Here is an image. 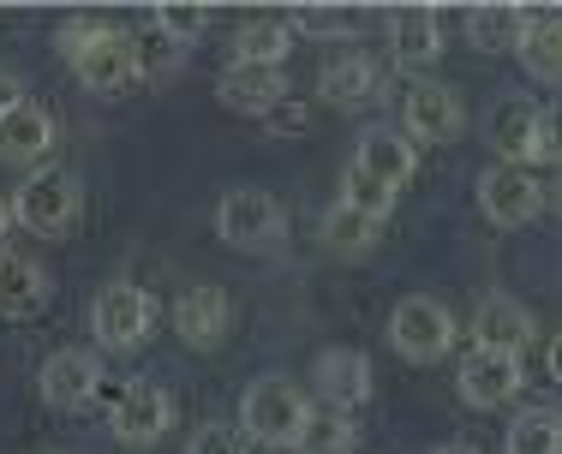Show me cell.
Masks as SVG:
<instances>
[{
  "mask_svg": "<svg viewBox=\"0 0 562 454\" xmlns=\"http://www.w3.org/2000/svg\"><path fill=\"white\" fill-rule=\"evenodd\" d=\"M60 55L72 60L78 84H85V90H102V97L126 90L132 78L144 72L138 43H132V36L120 31V24H90V19L60 24Z\"/></svg>",
  "mask_w": 562,
  "mask_h": 454,
  "instance_id": "obj_1",
  "label": "cell"
},
{
  "mask_svg": "<svg viewBox=\"0 0 562 454\" xmlns=\"http://www.w3.org/2000/svg\"><path fill=\"white\" fill-rule=\"evenodd\" d=\"M78 209H85V192H78V173H66V168H55V162L31 168V173H24V185L12 192V222H19V227H31V234H43V239L72 234Z\"/></svg>",
  "mask_w": 562,
  "mask_h": 454,
  "instance_id": "obj_2",
  "label": "cell"
},
{
  "mask_svg": "<svg viewBox=\"0 0 562 454\" xmlns=\"http://www.w3.org/2000/svg\"><path fill=\"white\" fill-rule=\"evenodd\" d=\"M305 412H312V400H305L300 383L288 377H258L239 400V431H246V443H263V449H293L300 443V424Z\"/></svg>",
  "mask_w": 562,
  "mask_h": 454,
  "instance_id": "obj_3",
  "label": "cell"
},
{
  "mask_svg": "<svg viewBox=\"0 0 562 454\" xmlns=\"http://www.w3.org/2000/svg\"><path fill=\"white\" fill-rule=\"evenodd\" d=\"M216 234L234 251H270L276 239L288 234V209H281L263 185H234L216 204Z\"/></svg>",
  "mask_w": 562,
  "mask_h": 454,
  "instance_id": "obj_4",
  "label": "cell"
},
{
  "mask_svg": "<svg viewBox=\"0 0 562 454\" xmlns=\"http://www.w3.org/2000/svg\"><path fill=\"white\" fill-rule=\"evenodd\" d=\"M150 324H156V305H150V293L132 282H109L97 293V305H90V336L102 347H114V353L144 347L150 341Z\"/></svg>",
  "mask_w": 562,
  "mask_h": 454,
  "instance_id": "obj_5",
  "label": "cell"
},
{
  "mask_svg": "<svg viewBox=\"0 0 562 454\" xmlns=\"http://www.w3.org/2000/svg\"><path fill=\"white\" fill-rule=\"evenodd\" d=\"M390 341H395L401 359H413V365H431V359H443L449 347H454V317H449V305L425 299V293L401 299L395 317H390Z\"/></svg>",
  "mask_w": 562,
  "mask_h": 454,
  "instance_id": "obj_6",
  "label": "cell"
},
{
  "mask_svg": "<svg viewBox=\"0 0 562 454\" xmlns=\"http://www.w3.org/2000/svg\"><path fill=\"white\" fill-rule=\"evenodd\" d=\"M168 424H173L168 389H156V383H120V389H114V400H109V431H114L126 449L162 443Z\"/></svg>",
  "mask_w": 562,
  "mask_h": 454,
  "instance_id": "obj_7",
  "label": "cell"
},
{
  "mask_svg": "<svg viewBox=\"0 0 562 454\" xmlns=\"http://www.w3.org/2000/svg\"><path fill=\"white\" fill-rule=\"evenodd\" d=\"M544 197L551 192H544V185L532 180V168H520V162H491L485 180H479V209L497 227H527L544 209Z\"/></svg>",
  "mask_w": 562,
  "mask_h": 454,
  "instance_id": "obj_8",
  "label": "cell"
},
{
  "mask_svg": "<svg viewBox=\"0 0 562 454\" xmlns=\"http://www.w3.org/2000/svg\"><path fill=\"white\" fill-rule=\"evenodd\" d=\"M401 120H407V138L419 144H454L467 132V109L449 84H413L401 97Z\"/></svg>",
  "mask_w": 562,
  "mask_h": 454,
  "instance_id": "obj_9",
  "label": "cell"
},
{
  "mask_svg": "<svg viewBox=\"0 0 562 454\" xmlns=\"http://www.w3.org/2000/svg\"><path fill=\"white\" fill-rule=\"evenodd\" d=\"M527 389V365H520L515 353H485V347H473L461 365V400L479 412L503 407V400H515Z\"/></svg>",
  "mask_w": 562,
  "mask_h": 454,
  "instance_id": "obj_10",
  "label": "cell"
},
{
  "mask_svg": "<svg viewBox=\"0 0 562 454\" xmlns=\"http://www.w3.org/2000/svg\"><path fill=\"white\" fill-rule=\"evenodd\" d=\"M36 383H43L48 407L72 412V407H85V400L102 389V365H97L90 347H60V353L43 359V377H36Z\"/></svg>",
  "mask_w": 562,
  "mask_h": 454,
  "instance_id": "obj_11",
  "label": "cell"
},
{
  "mask_svg": "<svg viewBox=\"0 0 562 454\" xmlns=\"http://www.w3.org/2000/svg\"><path fill=\"white\" fill-rule=\"evenodd\" d=\"M216 97H222L234 114L270 120L281 102H288V72H281V66H246V60H234V66L216 78Z\"/></svg>",
  "mask_w": 562,
  "mask_h": 454,
  "instance_id": "obj_12",
  "label": "cell"
},
{
  "mask_svg": "<svg viewBox=\"0 0 562 454\" xmlns=\"http://www.w3.org/2000/svg\"><path fill=\"white\" fill-rule=\"evenodd\" d=\"M312 383H317V400H324V407L353 412L371 400V359L353 353V347H329V353H317Z\"/></svg>",
  "mask_w": 562,
  "mask_h": 454,
  "instance_id": "obj_13",
  "label": "cell"
},
{
  "mask_svg": "<svg viewBox=\"0 0 562 454\" xmlns=\"http://www.w3.org/2000/svg\"><path fill=\"white\" fill-rule=\"evenodd\" d=\"M227 324H234V299L204 282V287H186L180 299H173V329H180L186 347H222Z\"/></svg>",
  "mask_w": 562,
  "mask_h": 454,
  "instance_id": "obj_14",
  "label": "cell"
},
{
  "mask_svg": "<svg viewBox=\"0 0 562 454\" xmlns=\"http://www.w3.org/2000/svg\"><path fill=\"white\" fill-rule=\"evenodd\" d=\"M532 336H539V324H532V311L520 299H503V293H491L485 305L473 311V341L485 347V353H527Z\"/></svg>",
  "mask_w": 562,
  "mask_h": 454,
  "instance_id": "obj_15",
  "label": "cell"
},
{
  "mask_svg": "<svg viewBox=\"0 0 562 454\" xmlns=\"http://www.w3.org/2000/svg\"><path fill=\"white\" fill-rule=\"evenodd\" d=\"M48 144H55V114H48L43 102L24 97L19 109L0 120V162L31 168V162H43V156H48Z\"/></svg>",
  "mask_w": 562,
  "mask_h": 454,
  "instance_id": "obj_16",
  "label": "cell"
},
{
  "mask_svg": "<svg viewBox=\"0 0 562 454\" xmlns=\"http://www.w3.org/2000/svg\"><path fill=\"white\" fill-rule=\"evenodd\" d=\"M43 305H48V275H43V263L19 258V251H0V317L24 324V317H36Z\"/></svg>",
  "mask_w": 562,
  "mask_h": 454,
  "instance_id": "obj_17",
  "label": "cell"
},
{
  "mask_svg": "<svg viewBox=\"0 0 562 454\" xmlns=\"http://www.w3.org/2000/svg\"><path fill=\"white\" fill-rule=\"evenodd\" d=\"M353 168L371 173L378 185H390V192H401V185L413 180V168H419V150H413L407 138H395V132H366V138H359Z\"/></svg>",
  "mask_w": 562,
  "mask_h": 454,
  "instance_id": "obj_18",
  "label": "cell"
},
{
  "mask_svg": "<svg viewBox=\"0 0 562 454\" xmlns=\"http://www.w3.org/2000/svg\"><path fill=\"white\" fill-rule=\"evenodd\" d=\"M390 48L401 66H431L443 55V24H437L431 7H401L390 19Z\"/></svg>",
  "mask_w": 562,
  "mask_h": 454,
  "instance_id": "obj_19",
  "label": "cell"
},
{
  "mask_svg": "<svg viewBox=\"0 0 562 454\" xmlns=\"http://www.w3.org/2000/svg\"><path fill=\"white\" fill-rule=\"evenodd\" d=\"M527 24L532 19L520 7H473L467 12V43H473L479 55H520Z\"/></svg>",
  "mask_w": 562,
  "mask_h": 454,
  "instance_id": "obj_20",
  "label": "cell"
},
{
  "mask_svg": "<svg viewBox=\"0 0 562 454\" xmlns=\"http://www.w3.org/2000/svg\"><path fill=\"white\" fill-rule=\"evenodd\" d=\"M371 90H378V66L366 55H341L317 72V97L329 109H359V102H371Z\"/></svg>",
  "mask_w": 562,
  "mask_h": 454,
  "instance_id": "obj_21",
  "label": "cell"
},
{
  "mask_svg": "<svg viewBox=\"0 0 562 454\" xmlns=\"http://www.w3.org/2000/svg\"><path fill=\"white\" fill-rule=\"evenodd\" d=\"M293 43H300V31H293V19H246L234 36V60L246 66H281L293 55Z\"/></svg>",
  "mask_w": 562,
  "mask_h": 454,
  "instance_id": "obj_22",
  "label": "cell"
},
{
  "mask_svg": "<svg viewBox=\"0 0 562 454\" xmlns=\"http://www.w3.org/2000/svg\"><path fill=\"white\" fill-rule=\"evenodd\" d=\"M353 412H341V407H324V400H312V412H305V424H300V454H347L353 449Z\"/></svg>",
  "mask_w": 562,
  "mask_h": 454,
  "instance_id": "obj_23",
  "label": "cell"
},
{
  "mask_svg": "<svg viewBox=\"0 0 562 454\" xmlns=\"http://www.w3.org/2000/svg\"><path fill=\"white\" fill-rule=\"evenodd\" d=\"M520 66H527L539 84H562V12L527 24V43H520Z\"/></svg>",
  "mask_w": 562,
  "mask_h": 454,
  "instance_id": "obj_24",
  "label": "cell"
},
{
  "mask_svg": "<svg viewBox=\"0 0 562 454\" xmlns=\"http://www.w3.org/2000/svg\"><path fill=\"white\" fill-rule=\"evenodd\" d=\"M503 454H562V412L557 407H527L503 431Z\"/></svg>",
  "mask_w": 562,
  "mask_h": 454,
  "instance_id": "obj_25",
  "label": "cell"
},
{
  "mask_svg": "<svg viewBox=\"0 0 562 454\" xmlns=\"http://www.w3.org/2000/svg\"><path fill=\"white\" fill-rule=\"evenodd\" d=\"M532 126H539V109H527V102H503L497 114H491V150H503V162H532Z\"/></svg>",
  "mask_w": 562,
  "mask_h": 454,
  "instance_id": "obj_26",
  "label": "cell"
},
{
  "mask_svg": "<svg viewBox=\"0 0 562 454\" xmlns=\"http://www.w3.org/2000/svg\"><path fill=\"white\" fill-rule=\"evenodd\" d=\"M378 227H383V222H371V216H359V209L336 204V209L324 216V246H336V251H366V246H378Z\"/></svg>",
  "mask_w": 562,
  "mask_h": 454,
  "instance_id": "obj_27",
  "label": "cell"
},
{
  "mask_svg": "<svg viewBox=\"0 0 562 454\" xmlns=\"http://www.w3.org/2000/svg\"><path fill=\"white\" fill-rule=\"evenodd\" d=\"M341 204H347V209H359V216H371V222H383V216H390V204H395V192H390V185H378L371 173H359L353 162H347V173H341Z\"/></svg>",
  "mask_w": 562,
  "mask_h": 454,
  "instance_id": "obj_28",
  "label": "cell"
},
{
  "mask_svg": "<svg viewBox=\"0 0 562 454\" xmlns=\"http://www.w3.org/2000/svg\"><path fill=\"white\" fill-rule=\"evenodd\" d=\"M210 24V7H186V0H168V7H156V31L173 36V43H198Z\"/></svg>",
  "mask_w": 562,
  "mask_h": 454,
  "instance_id": "obj_29",
  "label": "cell"
},
{
  "mask_svg": "<svg viewBox=\"0 0 562 454\" xmlns=\"http://www.w3.org/2000/svg\"><path fill=\"white\" fill-rule=\"evenodd\" d=\"M532 162H557L562 168V102L539 109V126H532Z\"/></svg>",
  "mask_w": 562,
  "mask_h": 454,
  "instance_id": "obj_30",
  "label": "cell"
},
{
  "mask_svg": "<svg viewBox=\"0 0 562 454\" xmlns=\"http://www.w3.org/2000/svg\"><path fill=\"white\" fill-rule=\"evenodd\" d=\"M293 31H300V36H353L359 31V12H317V7H305L300 19H293Z\"/></svg>",
  "mask_w": 562,
  "mask_h": 454,
  "instance_id": "obj_31",
  "label": "cell"
},
{
  "mask_svg": "<svg viewBox=\"0 0 562 454\" xmlns=\"http://www.w3.org/2000/svg\"><path fill=\"white\" fill-rule=\"evenodd\" d=\"M186 454H246V431H234V424H198Z\"/></svg>",
  "mask_w": 562,
  "mask_h": 454,
  "instance_id": "obj_32",
  "label": "cell"
},
{
  "mask_svg": "<svg viewBox=\"0 0 562 454\" xmlns=\"http://www.w3.org/2000/svg\"><path fill=\"white\" fill-rule=\"evenodd\" d=\"M19 102H24V78L12 72V66H0V120L19 109Z\"/></svg>",
  "mask_w": 562,
  "mask_h": 454,
  "instance_id": "obj_33",
  "label": "cell"
},
{
  "mask_svg": "<svg viewBox=\"0 0 562 454\" xmlns=\"http://www.w3.org/2000/svg\"><path fill=\"white\" fill-rule=\"evenodd\" d=\"M270 126H276V132H305V114H293L288 102H281V109L270 114Z\"/></svg>",
  "mask_w": 562,
  "mask_h": 454,
  "instance_id": "obj_34",
  "label": "cell"
},
{
  "mask_svg": "<svg viewBox=\"0 0 562 454\" xmlns=\"http://www.w3.org/2000/svg\"><path fill=\"white\" fill-rule=\"evenodd\" d=\"M551 377H557V383H562V336H557V341H551Z\"/></svg>",
  "mask_w": 562,
  "mask_h": 454,
  "instance_id": "obj_35",
  "label": "cell"
},
{
  "mask_svg": "<svg viewBox=\"0 0 562 454\" xmlns=\"http://www.w3.org/2000/svg\"><path fill=\"white\" fill-rule=\"evenodd\" d=\"M7 227H12V197H0V239H7Z\"/></svg>",
  "mask_w": 562,
  "mask_h": 454,
  "instance_id": "obj_36",
  "label": "cell"
},
{
  "mask_svg": "<svg viewBox=\"0 0 562 454\" xmlns=\"http://www.w3.org/2000/svg\"><path fill=\"white\" fill-rule=\"evenodd\" d=\"M431 454H479L473 443H443V449H431Z\"/></svg>",
  "mask_w": 562,
  "mask_h": 454,
  "instance_id": "obj_37",
  "label": "cell"
},
{
  "mask_svg": "<svg viewBox=\"0 0 562 454\" xmlns=\"http://www.w3.org/2000/svg\"><path fill=\"white\" fill-rule=\"evenodd\" d=\"M557 204H562V180H557Z\"/></svg>",
  "mask_w": 562,
  "mask_h": 454,
  "instance_id": "obj_38",
  "label": "cell"
}]
</instances>
